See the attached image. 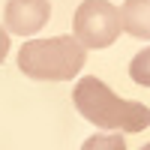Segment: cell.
<instances>
[{"mask_svg":"<svg viewBox=\"0 0 150 150\" xmlns=\"http://www.w3.org/2000/svg\"><path fill=\"white\" fill-rule=\"evenodd\" d=\"M72 102L84 120H90L96 129H111V132H141L150 126V108L138 99H123L111 87L87 75L75 84Z\"/></svg>","mask_w":150,"mask_h":150,"instance_id":"1","label":"cell"},{"mask_svg":"<svg viewBox=\"0 0 150 150\" xmlns=\"http://www.w3.org/2000/svg\"><path fill=\"white\" fill-rule=\"evenodd\" d=\"M84 48L75 36L30 39L18 51V69L33 81H72L84 66Z\"/></svg>","mask_w":150,"mask_h":150,"instance_id":"2","label":"cell"},{"mask_svg":"<svg viewBox=\"0 0 150 150\" xmlns=\"http://www.w3.org/2000/svg\"><path fill=\"white\" fill-rule=\"evenodd\" d=\"M72 30L81 48H108L120 36V9L108 0H84L75 9Z\"/></svg>","mask_w":150,"mask_h":150,"instance_id":"3","label":"cell"},{"mask_svg":"<svg viewBox=\"0 0 150 150\" xmlns=\"http://www.w3.org/2000/svg\"><path fill=\"white\" fill-rule=\"evenodd\" d=\"M48 18H51V3L48 0H9L3 9V21H6V33H18V36H30L39 33Z\"/></svg>","mask_w":150,"mask_h":150,"instance_id":"4","label":"cell"},{"mask_svg":"<svg viewBox=\"0 0 150 150\" xmlns=\"http://www.w3.org/2000/svg\"><path fill=\"white\" fill-rule=\"evenodd\" d=\"M120 27L132 39H150V0H126L120 6Z\"/></svg>","mask_w":150,"mask_h":150,"instance_id":"5","label":"cell"},{"mask_svg":"<svg viewBox=\"0 0 150 150\" xmlns=\"http://www.w3.org/2000/svg\"><path fill=\"white\" fill-rule=\"evenodd\" d=\"M81 150H126V141H123L120 132H99V135H90Z\"/></svg>","mask_w":150,"mask_h":150,"instance_id":"6","label":"cell"},{"mask_svg":"<svg viewBox=\"0 0 150 150\" xmlns=\"http://www.w3.org/2000/svg\"><path fill=\"white\" fill-rule=\"evenodd\" d=\"M129 75H132V81H135V84L150 87V48H144V51H138V54L132 57V63H129Z\"/></svg>","mask_w":150,"mask_h":150,"instance_id":"7","label":"cell"},{"mask_svg":"<svg viewBox=\"0 0 150 150\" xmlns=\"http://www.w3.org/2000/svg\"><path fill=\"white\" fill-rule=\"evenodd\" d=\"M6 54H9V33L0 27V63L6 60Z\"/></svg>","mask_w":150,"mask_h":150,"instance_id":"8","label":"cell"},{"mask_svg":"<svg viewBox=\"0 0 150 150\" xmlns=\"http://www.w3.org/2000/svg\"><path fill=\"white\" fill-rule=\"evenodd\" d=\"M141 150H150V141H147V144H144V147H141Z\"/></svg>","mask_w":150,"mask_h":150,"instance_id":"9","label":"cell"}]
</instances>
